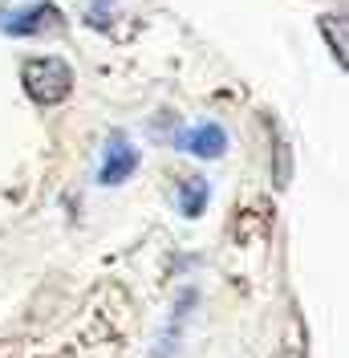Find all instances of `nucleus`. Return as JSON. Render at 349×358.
I'll use <instances>...</instances> for the list:
<instances>
[{"mask_svg":"<svg viewBox=\"0 0 349 358\" xmlns=\"http://www.w3.org/2000/svg\"><path fill=\"white\" fill-rule=\"evenodd\" d=\"M21 86L37 106H57L73 94V69L61 57H29L21 66Z\"/></svg>","mask_w":349,"mask_h":358,"instance_id":"1","label":"nucleus"},{"mask_svg":"<svg viewBox=\"0 0 349 358\" xmlns=\"http://www.w3.org/2000/svg\"><path fill=\"white\" fill-rule=\"evenodd\" d=\"M61 13L53 4H29V8H13V13H0V33H13V37H37L45 29H57Z\"/></svg>","mask_w":349,"mask_h":358,"instance_id":"2","label":"nucleus"},{"mask_svg":"<svg viewBox=\"0 0 349 358\" xmlns=\"http://www.w3.org/2000/svg\"><path fill=\"white\" fill-rule=\"evenodd\" d=\"M134 167H138V151H134L131 143L122 138V134H114L106 143V151H102V167H98V183H122V179L134 176Z\"/></svg>","mask_w":349,"mask_h":358,"instance_id":"3","label":"nucleus"},{"mask_svg":"<svg viewBox=\"0 0 349 358\" xmlns=\"http://www.w3.org/2000/svg\"><path fill=\"white\" fill-rule=\"evenodd\" d=\"M183 151H191L195 159H219L228 151V134L219 122H199L183 134Z\"/></svg>","mask_w":349,"mask_h":358,"instance_id":"4","label":"nucleus"},{"mask_svg":"<svg viewBox=\"0 0 349 358\" xmlns=\"http://www.w3.org/2000/svg\"><path fill=\"white\" fill-rule=\"evenodd\" d=\"M321 37H325V45L333 49L337 66L349 69V13H325V17H321Z\"/></svg>","mask_w":349,"mask_h":358,"instance_id":"5","label":"nucleus"},{"mask_svg":"<svg viewBox=\"0 0 349 358\" xmlns=\"http://www.w3.org/2000/svg\"><path fill=\"white\" fill-rule=\"evenodd\" d=\"M203 203H207V183H203V179H187V183L179 187V208H183V216H199Z\"/></svg>","mask_w":349,"mask_h":358,"instance_id":"6","label":"nucleus"}]
</instances>
